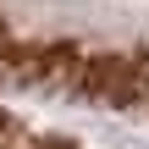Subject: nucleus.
<instances>
[{
    "label": "nucleus",
    "instance_id": "f03ea898",
    "mask_svg": "<svg viewBox=\"0 0 149 149\" xmlns=\"http://www.w3.org/2000/svg\"><path fill=\"white\" fill-rule=\"evenodd\" d=\"M0 149H77V144L61 138V133H50V127H33V122L0 111Z\"/></svg>",
    "mask_w": 149,
    "mask_h": 149
},
{
    "label": "nucleus",
    "instance_id": "f257e3e1",
    "mask_svg": "<svg viewBox=\"0 0 149 149\" xmlns=\"http://www.w3.org/2000/svg\"><path fill=\"white\" fill-rule=\"evenodd\" d=\"M0 88L149 116V0H0Z\"/></svg>",
    "mask_w": 149,
    "mask_h": 149
}]
</instances>
